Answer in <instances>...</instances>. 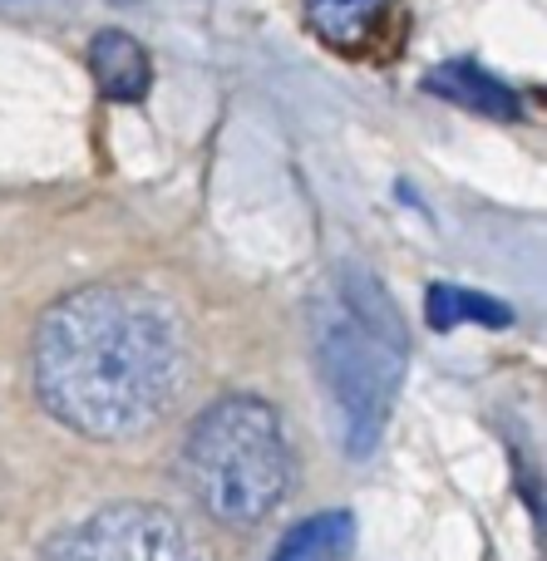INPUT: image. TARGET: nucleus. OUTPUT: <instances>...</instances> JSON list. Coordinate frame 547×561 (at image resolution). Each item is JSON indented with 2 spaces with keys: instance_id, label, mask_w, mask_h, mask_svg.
Returning <instances> with one entry per match:
<instances>
[{
  "instance_id": "nucleus-1",
  "label": "nucleus",
  "mask_w": 547,
  "mask_h": 561,
  "mask_svg": "<svg viewBox=\"0 0 547 561\" xmlns=\"http://www.w3.org/2000/svg\"><path fill=\"white\" fill-rule=\"evenodd\" d=\"M187 330L144 286H84L55 300L35 330V394L84 438H134L187 385Z\"/></svg>"
},
{
  "instance_id": "nucleus-2",
  "label": "nucleus",
  "mask_w": 547,
  "mask_h": 561,
  "mask_svg": "<svg viewBox=\"0 0 547 561\" xmlns=\"http://www.w3.org/2000/svg\"><path fill=\"white\" fill-rule=\"evenodd\" d=\"M311 340L331 389L341 438L351 458H365L380 444V428L400 394L404 375V320L390 306L380 280L365 272H345L316 300Z\"/></svg>"
},
{
  "instance_id": "nucleus-3",
  "label": "nucleus",
  "mask_w": 547,
  "mask_h": 561,
  "mask_svg": "<svg viewBox=\"0 0 547 561\" xmlns=\"http://www.w3.org/2000/svg\"><path fill=\"white\" fill-rule=\"evenodd\" d=\"M183 483L197 507L227 527L272 517L292 488V454L276 409L247 394L203 409L183 444Z\"/></svg>"
},
{
  "instance_id": "nucleus-4",
  "label": "nucleus",
  "mask_w": 547,
  "mask_h": 561,
  "mask_svg": "<svg viewBox=\"0 0 547 561\" xmlns=\"http://www.w3.org/2000/svg\"><path fill=\"white\" fill-rule=\"evenodd\" d=\"M45 561H213L203 537L158 503L99 507L49 542Z\"/></svg>"
},
{
  "instance_id": "nucleus-5",
  "label": "nucleus",
  "mask_w": 547,
  "mask_h": 561,
  "mask_svg": "<svg viewBox=\"0 0 547 561\" xmlns=\"http://www.w3.org/2000/svg\"><path fill=\"white\" fill-rule=\"evenodd\" d=\"M89 69H94L99 94L114 99V104H138L153 84V59L124 30H99L94 45H89Z\"/></svg>"
},
{
  "instance_id": "nucleus-6",
  "label": "nucleus",
  "mask_w": 547,
  "mask_h": 561,
  "mask_svg": "<svg viewBox=\"0 0 547 561\" xmlns=\"http://www.w3.org/2000/svg\"><path fill=\"white\" fill-rule=\"evenodd\" d=\"M424 89L449 104L469 108V114H483V118H518V94H513L503 79H493L489 69L469 65V59H454V65H440L430 69Z\"/></svg>"
},
{
  "instance_id": "nucleus-7",
  "label": "nucleus",
  "mask_w": 547,
  "mask_h": 561,
  "mask_svg": "<svg viewBox=\"0 0 547 561\" xmlns=\"http://www.w3.org/2000/svg\"><path fill=\"white\" fill-rule=\"evenodd\" d=\"M390 0H306L311 30L335 49H361L380 30V15Z\"/></svg>"
},
{
  "instance_id": "nucleus-8",
  "label": "nucleus",
  "mask_w": 547,
  "mask_h": 561,
  "mask_svg": "<svg viewBox=\"0 0 547 561\" xmlns=\"http://www.w3.org/2000/svg\"><path fill=\"white\" fill-rule=\"evenodd\" d=\"M355 542V517L351 513H321L306 517L301 527L282 537L272 561H341Z\"/></svg>"
},
{
  "instance_id": "nucleus-9",
  "label": "nucleus",
  "mask_w": 547,
  "mask_h": 561,
  "mask_svg": "<svg viewBox=\"0 0 547 561\" xmlns=\"http://www.w3.org/2000/svg\"><path fill=\"white\" fill-rule=\"evenodd\" d=\"M424 320L434 330H459L464 320H479V325H509L513 310L503 300H489L479 290L464 286H430V300H424Z\"/></svg>"
}]
</instances>
